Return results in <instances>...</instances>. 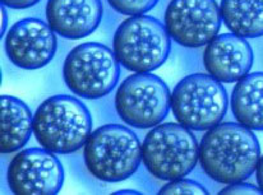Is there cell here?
<instances>
[{
  "label": "cell",
  "mask_w": 263,
  "mask_h": 195,
  "mask_svg": "<svg viewBox=\"0 0 263 195\" xmlns=\"http://www.w3.org/2000/svg\"><path fill=\"white\" fill-rule=\"evenodd\" d=\"M259 158L256 134L238 121L220 123L207 130L199 146V162L206 175L226 185L251 178Z\"/></svg>",
  "instance_id": "1"
},
{
  "label": "cell",
  "mask_w": 263,
  "mask_h": 195,
  "mask_svg": "<svg viewBox=\"0 0 263 195\" xmlns=\"http://www.w3.org/2000/svg\"><path fill=\"white\" fill-rule=\"evenodd\" d=\"M92 133V118L82 101L68 94L49 97L33 115V134L52 153L69 154L85 147Z\"/></svg>",
  "instance_id": "2"
},
{
  "label": "cell",
  "mask_w": 263,
  "mask_h": 195,
  "mask_svg": "<svg viewBox=\"0 0 263 195\" xmlns=\"http://www.w3.org/2000/svg\"><path fill=\"white\" fill-rule=\"evenodd\" d=\"M86 167L95 179L119 183L129 179L142 162V143L133 130L106 124L93 130L83 151Z\"/></svg>",
  "instance_id": "3"
},
{
  "label": "cell",
  "mask_w": 263,
  "mask_h": 195,
  "mask_svg": "<svg viewBox=\"0 0 263 195\" xmlns=\"http://www.w3.org/2000/svg\"><path fill=\"white\" fill-rule=\"evenodd\" d=\"M198 161V142L191 129L180 123L154 126L142 143V162L147 171L160 180L185 178Z\"/></svg>",
  "instance_id": "4"
},
{
  "label": "cell",
  "mask_w": 263,
  "mask_h": 195,
  "mask_svg": "<svg viewBox=\"0 0 263 195\" xmlns=\"http://www.w3.org/2000/svg\"><path fill=\"white\" fill-rule=\"evenodd\" d=\"M112 50L125 69L151 73L166 62L172 51V37L159 20L136 15L123 21L117 28Z\"/></svg>",
  "instance_id": "5"
},
{
  "label": "cell",
  "mask_w": 263,
  "mask_h": 195,
  "mask_svg": "<svg viewBox=\"0 0 263 195\" xmlns=\"http://www.w3.org/2000/svg\"><path fill=\"white\" fill-rule=\"evenodd\" d=\"M228 92L212 75H186L172 92V111L178 123L194 131L219 125L228 111Z\"/></svg>",
  "instance_id": "6"
},
{
  "label": "cell",
  "mask_w": 263,
  "mask_h": 195,
  "mask_svg": "<svg viewBox=\"0 0 263 195\" xmlns=\"http://www.w3.org/2000/svg\"><path fill=\"white\" fill-rule=\"evenodd\" d=\"M119 60L114 50L99 42H85L73 47L63 65L68 88L78 97L102 99L117 87L120 77Z\"/></svg>",
  "instance_id": "7"
},
{
  "label": "cell",
  "mask_w": 263,
  "mask_h": 195,
  "mask_svg": "<svg viewBox=\"0 0 263 195\" xmlns=\"http://www.w3.org/2000/svg\"><path fill=\"white\" fill-rule=\"evenodd\" d=\"M172 107L169 87L152 73H134L122 82L115 94V109L129 126L149 129L162 123Z\"/></svg>",
  "instance_id": "8"
},
{
  "label": "cell",
  "mask_w": 263,
  "mask_h": 195,
  "mask_svg": "<svg viewBox=\"0 0 263 195\" xmlns=\"http://www.w3.org/2000/svg\"><path fill=\"white\" fill-rule=\"evenodd\" d=\"M164 21L176 44L198 49L216 37L222 17L216 0H172L165 10Z\"/></svg>",
  "instance_id": "9"
},
{
  "label": "cell",
  "mask_w": 263,
  "mask_h": 195,
  "mask_svg": "<svg viewBox=\"0 0 263 195\" xmlns=\"http://www.w3.org/2000/svg\"><path fill=\"white\" fill-rule=\"evenodd\" d=\"M7 181L13 194L55 195L64 183V168L55 153L47 149H23L10 161Z\"/></svg>",
  "instance_id": "10"
},
{
  "label": "cell",
  "mask_w": 263,
  "mask_h": 195,
  "mask_svg": "<svg viewBox=\"0 0 263 195\" xmlns=\"http://www.w3.org/2000/svg\"><path fill=\"white\" fill-rule=\"evenodd\" d=\"M57 33L49 23L37 18H25L15 22L7 32L4 49L8 59L21 69L44 68L55 56Z\"/></svg>",
  "instance_id": "11"
},
{
  "label": "cell",
  "mask_w": 263,
  "mask_h": 195,
  "mask_svg": "<svg viewBox=\"0 0 263 195\" xmlns=\"http://www.w3.org/2000/svg\"><path fill=\"white\" fill-rule=\"evenodd\" d=\"M253 59L249 42L235 33L216 36L206 45L203 52L207 73L221 83H234L249 74Z\"/></svg>",
  "instance_id": "12"
},
{
  "label": "cell",
  "mask_w": 263,
  "mask_h": 195,
  "mask_svg": "<svg viewBox=\"0 0 263 195\" xmlns=\"http://www.w3.org/2000/svg\"><path fill=\"white\" fill-rule=\"evenodd\" d=\"M46 20L58 36L81 40L96 31L102 20L101 0H47Z\"/></svg>",
  "instance_id": "13"
},
{
  "label": "cell",
  "mask_w": 263,
  "mask_h": 195,
  "mask_svg": "<svg viewBox=\"0 0 263 195\" xmlns=\"http://www.w3.org/2000/svg\"><path fill=\"white\" fill-rule=\"evenodd\" d=\"M33 133V115L22 100L0 97V152L14 153L28 143Z\"/></svg>",
  "instance_id": "14"
},
{
  "label": "cell",
  "mask_w": 263,
  "mask_h": 195,
  "mask_svg": "<svg viewBox=\"0 0 263 195\" xmlns=\"http://www.w3.org/2000/svg\"><path fill=\"white\" fill-rule=\"evenodd\" d=\"M230 105L238 123L253 131H263V72L249 73L236 82Z\"/></svg>",
  "instance_id": "15"
},
{
  "label": "cell",
  "mask_w": 263,
  "mask_h": 195,
  "mask_svg": "<svg viewBox=\"0 0 263 195\" xmlns=\"http://www.w3.org/2000/svg\"><path fill=\"white\" fill-rule=\"evenodd\" d=\"M220 9L231 33L244 38L263 36V0H221Z\"/></svg>",
  "instance_id": "16"
},
{
  "label": "cell",
  "mask_w": 263,
  "mask_h": 195,
  "mask_svg": "<svg viewBox=\"0 0 263 195\" xmlns=\"http://www.w3.org/2000/svg\"><path fill=\"white\" fill-rule=\"evenodd\" d=\"M110 7L118 13L124 15H143L149 12L159 0H107Z\"/></svg>",
  "instance_id": "17"
},
{
  "label": "cell",
  "mask_w": 263,
  "mask_h": 195,
  "mask_svg": "<svg viewBox=\"0 0 263 195\" xmlns=\"http://www.w3.org/2000/svg\"><path fill=\"white\" fill-rule=\"evenodd\" d=\"M161 195H207L209 191L206 190L203 185L193 180H184L183 179H178V180L169 181L166 185L161 188L159 191Z\"/></svg>",
  "instance_id": "18"
},
{
  "label": "cell",
  "mask_w": 263,
  "mask_h": 195,
  "mask_svg": "<svg viewBox=\"0 0 263 195\" xmlns=\"http://www.w3.org/2000/svg\"><path fill=\"white\" fill-rule=\"evenodd\" d=\"M220 195H228V194H234V195H240V194H249V195H259L263 194L262 190L259 189V186H254L252 184H247L244 181L235 184H229L225 189L219 193Z\"/></svg>",
  "instance_id": "19"
},
{
  "label": "cell",
  "mask_w": 263,
  "mask_h": 195,
  "mask_svg": "<svg viewBox=\"0 0 263 195\" xmlns=\"http://www.w3.org/2000/svg\"><path fill=\"white\" fill-rule=\"evenodd\" d=\"M40 0H2V4L12 9H27L36 5Z\"/></svg>",
  "instance_id": "20"
},
{
  "label": "cell",
  "mask_w": 263,
  "mask_h": 195,
  "mask_svg": "<svg viewBox=\"0 0 263 195\" xmlns=\"http://www.w3.org/2000/svg\"><path fill=\"white\" fill-rule=\"evenodd\" d=\"M256 178H257V183H258L259 189H261L263 193V154L261 156V158H259L258 166H257Z\"/></svg>",
  "instance_id": "21"
},
{
  "label": "cell",
  "mask_w": 263,
  "mask_h": 195,
  "mask_svg": "<svg viewBox=\"0 0 263 195\" xmlns=\"http://www.w3.org/2000/svg\"><path fill=\"white\" fill-rule=\"evenodd\" d=\"M7 23H8V18H7V13H5V5L2 7V31H0V35L4 36L5 28H7Z\"/></svg>",
  "instance_id": "22"
},
{
  "label": "cell",
  "mask_w": 263,
  "mask_h": 195,
  "mask_svg": "<svg viewBox=\"0 0 263 195\" xmlns=\"http://www.w3.org/2000/svg\"><path fill=\"white\" fill-rule=\"evenodd\" d=\"M114 194L115 195H118V194H136V195H139L142 193H139V191H133V190H119V191H115Z\"/></svg>",
  "instance_id": "23"
}]
</instances>
